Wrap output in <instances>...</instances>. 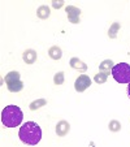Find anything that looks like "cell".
Returning a JSON list of instances; mask_svg holds the SVG:
<instances>
[{"instance_id": "cell-16", "label": "cell", "mask_w": 130, "mask_h": 147, "mask_svg": "<svg viewBox=\"0 0 130 147\" xmlns=\"http://www.w3.org/2000/svg\"><path fill=\"white\" fill-rule=\"evenodd\" d=\"M108 74H109V73H105V72H99V73H98V74H95L94 81H95V82H96V83H99V85H102V83H104L105 81H107Z\"/></svg>"}, {"instance_id": "cell-13", "label": "cell", "mask_w": 130, "mask_h": 147, "mask_svg": "<svg viewBox=\"0 0 130 147\" xmlns=\"http://www.w3.org/2000/svg\"><path fill=\"white\" fill-rule=\"evenodd\" d=\"M120 29H121V25H120V22H113L111 25V28H109V30H108V36L112 39L117 38V33L120 31Z\"/></svg>"}, {"instance_id": "cell-12", "label": "cell", "mask_w": 130, "mask_h": 147, "mask_svg": "<svg viewBox=\"0 0 130 147\" xmlns=\"http://www.w3.org/2000/svg\"><path fill=\"white\" fill-rule=\"evenodd\" d=\"M115 67V63L112 60H103L99 65V70L100 72H105V73H109L112 70V68Z\"/></svg>"}, {"instance_id": "cell-8", "label": "cell", "mask_w": 130, "mask_h": 147, "mask_svg": "<svg viewBox=\"0 0 130 147\" xmlns=\"http://www.w3.org/2000/svg\"><path fill=\"white\" fill-rule=\"evenodd\" d=\"M22 59L26 64H34L36 59H38V55H36V52L34 50H26L22 53Z\"/></svg>"}, {"instance_id": "cell-14", "label": "cell", "mask_w": 130, "mask_h": 147, "mask_svg": "<svg viewBox=\"0 0 130 147\" xmlns=\"http://www.w3.org/2000/svg\"><path fill=\"white\" fill-rule=\"evenodd\" d=\"M46 104H47V100L42 98V99L34 100V102H31V103H30V109H31V111H36V109L42 108V107L46 106Z\"/></svg>"}, {"instance_id": "cell-18", "label": "cell", "mask_w": 130, "mask_h": 147, "mask_svg": "<svg viewBox=\"0 0 130 147\" xmlns=\"http://www.w3.org/2000/svg\"><path fill=\"white\" fill-rule=\"evenodd\" d=\"M64 80H65V74H64V72H57L55 74V77H53V83H55V85H63Z\"/></svg>"}, {"instance_id": "cell-11", "label": "cell", "mask_w": 130, "mask_h": 147, "mask_svg": "<svg viewBox=\"0 0 130 147\" xmlns=\"http://www.w3.org/2000/svg\"><path fill=\"white\" fill-rule=\"evenodd\" d=\"M48 55H50V57L52 59V60H60L61 56H63V51H61L60 47L53 46V47H51L50 50H48Z\"/></svg>"}, {"instance_id": "cell-9", "label": "cell", "mask_w": 130, "mask_h": 147, "mask_svg": "<svg viewBox=\"0 0 130 147\" xmlns=\"http://www.w3.org/2000/svg\"><path fill=\"white\" fill-rule=\"evenodd\" d=\"M50 14H51V9L47 5H40L36 9V16L42 20H47L50 17Z\"/></svg>"}, {"instance_id": "cell-2", "label": "cell", "mask_w": 130, "mask_h": 147, "mask_svg": "<svg viewBox=\"0 0 130 147\" xmlns=\"http://www.w3.org/2000/svg\"><path fill=\"white\" fill-rule=\"evenodd\" d=\"M24 119V113L18 106H7L1 112V122L7 128H16L18 126Z\"/></svg>"}, {"instance_id": "cell-5", "label": "cell", "mask_w": 130, "mask_h": 147, "mask_svg": "<svg viewBox=\"0 0 130 147\" xmlns=\"http://www.w3.org/2000/svg\"><path fill=\"white\" fill-rule=\"evenodd\" d=\"M67 11V14H68V20H69L72 24H79L81 20H79V16H81V9L77 8L74 5H68L65 8Z\"/></svg>"}, {"instance_id": "cell-17", "label": "cell", "mask_w": 130, "mask_h": 147, "mask_svg": "<svg viewBox=\"0 0 130 147\" xmlns=\"http://www.w3.org/2000/svg\"><path fill=\"white\" fill-rule=\"evenodd\" d=\"M108 128H109V130L111 131H120V129H121V124H120V121H117V120H112V121H109V124H108Z\"/></svg>"}, {"instance_id": "cell-19", "label": "cell", "mask_w": 130, "mask_h": 147, "mask_svg": "<svg viewBox=\"0 0 130 147\" xmlns=\"http://www.w3.org/2000/svg\"><path fill=\"white\" fill-rule=\"evenodd\" d=\"M63 5H64L63 0H53V1H52V7H53V8H56V9L61 8Z\"/></svg>"}, {"instance_id": "cell-1", "label": "cell", "mask_w": 130, "mask_h": 147, "mask_svg": "<svg viewBox=\"0 0 130 147\" xmlns=\"http://www.w3.org/2000/svg\"><path fill=\"white\" fill-rule=\"evenodd\" d=\"M18 137L24 143L35 146V144H38L42 139V129L36 122L28 121L20 128Z\"/></svg>"}, {"instance_id": "cell-7", "label": "cell", "mask_w": 130, "mask_h": 147, "mask_svg": "<svg viewBox=\"0 0 130 147\" xmlns=\"http://www.w3.org/2000/svg\"><path fill=\"white\" fill-rule=\"evenodd\" d=\"M69 64L73 69L79 70V72H86V70H87V65H86L82 60H79L78 57H72L69 61Z\"/></svg>"}, {"instance_id": "cell-20", "label": "cell", "mask_w": 130, "mask_h": 147, "mask_svg": "<svg viewBox=\"0 0 130 147\" xmlns=\"http://www.w3.org/2000/svg\"><path fill=\"white\" fill-rule=\"evenodd\" d=\"M126 92H127V96H129V99H130V82L127 83V90H126Z\"/></svg>"}, {"instance_id": "cell-6", "label": "cell", "mask_w": 130, "mask_h": 147, "mask_svg": "<svg viewBox=\"0 0 130 147\" xmlns=\"http://www.w3.org/2000/svg\"><path fill=\"white\" fill-rule=\"evenodd\" d=\"M69 130H70V125H69V122L65 121V120L59 121L57 125H56V134H57L59 137H65L69 133Z\"/></svg>"}, {"instance_id": "cell-4", "label": "cell", "mask_w": 130, "mask_h": 147, "mask_svg": "<svg viewBox=\"0 0 130 147\" xmlns=\"http://www.w3.org/2000/svg\"><path fill=\"white\" fill-rule=\"evenodd\" d=\"M91 86V80L87 74H81L77 80L74 81V89L78 92H83L86 89Z\"/></svg>"}, {"instance_id": "cell-15", "label": "cell", "mask_w": 130, "mask_h": 147, "mask_svg": "<svg viewBox=\"0 0 130 147\" xmlns=\"http://www.w3.org/2000/svg\"><path fill=\"white\" fill-rule=\"evenodd\" d=\"M18 80H20V73L16 72V70L9 72L8 74L5 76V78H4L5 83H11V82H14V81H18Z\"/></svg>"}, {"instance_id": "cell-10", "label": "cell", "mask_w": 130, "mask_h": 147, "mask_svg": "<svg viewBox=\"0 0 130 147\" xmlns=\"http://www.w3.org/2000/svg\"><path fill=\"white\" fill-rule=\"evenodd\" d=\"M7 87L11 92H20L21 90L24 89V83L22 81H14V82H11V83H7Z\"/></svg>"}, {"instance_id": "cell-3", "label": "cell", "mask_w": 130, "mask_h": 147, "mask_svg": "<svg viewBox=\"0 0 130 147\" xmlns=\"http://www.w3.org/2000/svg\"><path fill=\"white\" fill-rule=\"evenodd\" d=\"M112 76L115 81L119 83H129L130 82V64L120 63L112 68Z\"/></svg>"}]
</instances>
